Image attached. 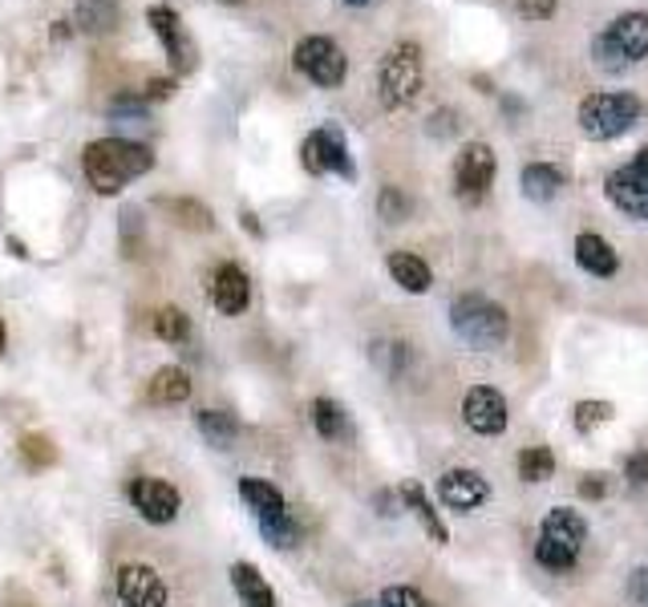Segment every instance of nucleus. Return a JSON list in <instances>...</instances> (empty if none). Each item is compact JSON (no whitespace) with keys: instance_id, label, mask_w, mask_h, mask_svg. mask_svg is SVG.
I'll return each instance as SVG.
<instances>
[{"instance_id":"obj_31","label":"nucleus","mask_w":648,"mask_h":607,"mask_svg":"<svg viewBox=\"0 0 648 607\" xmlns=\"http://www.w3.org/2000/svg\"><path fill=\"white\" fill-rule=\"evenodd\" d=\"M378 210L385 223H401V219H410V199H405L398 187H385L378 199Z\"/></svg>"},{"instance_id":"obj_40","label":"nucleus","mask_w":648,"mask_h":607,"mask_svg":"<svg viewBox=\"0 0 648 607\" xmlns=\"http://www.w3.org/2000/svg\"><path fill=\"white\" fill-rule=\"evenodd\" d=\"M175 90V82H151V97H166Z\"/></svg>"},{"instance_id":"obj_34","label":"nucleus","mask_w":648,"mask_h":607,"mask_svg":"<svg viewBox=\"0 0 648 607\" xmlns=\"http://www.w3.org/2000/svg\"><path fill=\"white\" fill-rule=\"evenodd\" d=\"M613 418V409L604 405V401H579L576 405V430H596V425H600V421H608Z\"/></svg>"},{"instance_id":"obj_14","label":"nucleus","mask_w":648,"mask_h":607,"mask_svg":"<svg viewBox=\"0 0 648 607\" xmlns=\"http://www.w3.org/2000/svg\"><path fill=\"white\" fill-rule=\"evenodd\" d=\"M119 599L122 607H166L163 575L146 563H130L119 572Z\"/></svg>"},{"instance_id":"obj_22","label":"nucleus","mask_w":648,"mask_h":607,"mask_svg":"<svg viewBox=\"0 0 648 607\" xmlns=\"http://www.w3.org/2000/svg\"><path fill=\"white\" fill-rule=\"evenodd\" d=\"M559 187H564V175L555 171V166L547 163H531L527 171H523V195H527L531 203H547L559 195Z\"/></svg>"},{"instance_id":"obj_25","label":"nucleus","mask_w":648,"mask_h":607,"mask_svg":"<svg viewBox=\"0 0 648 607\" xmlns=\"http://www.w3.org/2000/svg\"><path fill=\"white\" fill-rule=\"evenodd\" d=\"M312 425H317L320 438H329V442H341L349 438V418H344V409L329 398H317L312 401Z\"/></svg>"},{"instance_id":"obj_9","label":"nucleus","mask_w":648,"mask_h":607,"mask_svg":"<svg viewBox=\"0 0 648 607\" xmlns=\"http://www.w3.org/2000/svg\"><path fill=\"white\" fill-rule=\"evenodd\" d=\"M300 163H305L308 175H341L353 178V158H349V146H344V134L337 126H320L312 130L300 146Z\"/></svg>"},{"instance_id":"obj_13","label":"nucleus","mask_w":648,"mask_h":607,"mask_svg":"<svg viewBox=\"0 0 648 607\" xmlns=\"http://www.w3.org/2000/svg\"><path fill=\"white\" fill-rule=\"evenodd\" d=\"M462 421H466L474 433L495 438V433L507 430V401H503V393H498V389L474 385L471 393L462 398Z\"/></svg>"},{"instance_id":"obj_3","label":"nucleus","mask_w":648,"mask_h":607,"mask_svg":"<svg viewBox=\"0 0 648 607\" xmlns=\"http://www.w3.org/2000/svg\"><path fill=\"white\" fill-rule=\"evenodd\" d=\"M450 325H454V332L479 352H495L511 332L507 312H503L495 300L474 296V292L459 296V300L450 304Z\"/></svg>"},{"instance_id":"obj_18","label":"nucleus","mask_w":648,"mask_h":607,"mask_svg":"<svg viewBox=\"0 0 648 607\" xmlns=\"http://www.w3.org/2000/svg\"><path fill=\"white\" fill-rule=\"evenodd\" d=\"M576 264L588 276H600V280H608L616 271V251L608 239H600V235H579L576 239Z\"/></svg>"},{"instance_id":"obj_8","label":"nucleus","mask_w":648,"mask_h":607,"mask_svg":"<svg viewBox=\"0 0 648 607\" xmlns=\"http://www.w3.org/2000/svg\"><path fill=\"white\" fill-rule=\"evenodd\" d=\"M146 21H151L154 37L163 41V53H166V61H171V70L191 73L199 65V49H195L187 24H183V17H178L171 4H151V9H146Z\"/></svg>"},{"instance_id":"obj_6","label":"nucleus","mask_w":648,"mask_h":607,"mask_svg":"<svg viewBox=\"0 0 648 607\" xmlns=\"http://www.w3.org/2000/svg\"><path fill=\"white\" fill-rule=\"evenodd\" d=\"M422 90V58H418V45H398L389 49L385 65H381V102L389 110L398 105H410Z\"/></svg>"},{"instance_id":"obj_5","label":"nucleus","mask_w":648,"mask_h":607,"mask_svg":"<svg viewBox=\"0 0 648 607\" xmlns=\"http://www.w3.org/2000/svg\"><path fill=\"white\" fill-rule=\"evenodd\" d=\"M645 102L637 94H588L579 105V130L592 142H613L637 126Z\"/></svg>"},{"instance_id":"obj_27","label":"nucleus","mask_w":648,"mask_h":607,"mask_svg":"<svg viewBox=\"0 0 648 607\" xmlns=\"http://www.w3.org/2000/svg\"><path fill=\"white\" fill-rule=\"evenodd\" d=\"M78 21H82V29H90V33L114 29L119 4H114V0H82V4H78Z\"/></svg>"},{"instance_id":"obj_19","label":"nucleus","mask_w":648,"mask_h":607,"mask_svg":"<svg viewBox=\"0 0 648 607\" xmlns=\"http://www.w3.org/2000/svg\"><path fill=\"white\" fill-rule=\"evenodd\" d=\"M232 587H236V596L244 607H276L268 579H264L251 563H236V567H232Z\"/></svg>"},{"instance_id":"obj_33","label":"nucleus","mask_w":648,"mask_h":607,"mask_svg":"<svg viewBox=\"0 0 648 607\" xmlns=\"http://www.w3.org/2000/svg\"><path fill=\"white\" fill-rule=\"evenodd\" d=\"M259 535L268 538L271 547L288 551V547H296V535H300V531H296L292 514H288V518H280V523H264V526H259Z\"/></svg>"},{"instance_id":"obj_39","label":"nucleus","mask_w":648,"mask_h":607,"mask_svg":"<svg viewBox=\"0 0 648 607\" xmlns=\"http://www.w3.org/2000/svg\"><path fill=\"white\" fill-rule=\"evenodd\" d=\"M430 122H434V126H430L434 134H450V130H454V114H450V110H438Z\"/></svg>"},{"instance_id":"obj_11","label":"nucleus","mask_w":648,"mask_h":607,"mask_svg":"<svg viewBox=\"0 0 648 607\" xmlns=\"http://www.w3.org/2000/svg\"><path fill=\"white\" fill-rule=\"evenodd\" d=\"M495 183V154L486 142H471L462 146L459 163H454V195L462 203H479Z\"/></svg>"},{"instance_id":"obj_15","label":"nucleus","mask_w":648,"mask_h":607,"mask_svg":"<svg viewBox=\"0 0 648 607\" xmlns=\"http://www.w3.org/2000/svg\"><path fill=\"white\" fill-rule=\"evenodd\" d=\"M438 494H442V503L450 506V511H474L479 503H486V494H491V486H486L483 474H474V470H450V474H442V482H438Z\"/></svg>"},{"instance_id":"obj_2","label":"nucleus","mask_w":648,"mask_h":607,"mask_svg":"<svg viewBox=\"0 0 648 607\" xmlns=\"http://www.w3.org/2000/svg\"><path fill=\"white\" fill-rule=\"evenodd\" d=\"M648 58V12H625L592 41V61L608 73H625Z\"/></svg>"},{"instance_id":"obj_30","label":"nucleus","mask_w":648,"mask_h":607,"mask_svg":"<svg viewBox=\"0 0 648 607\" xmlns=\"http://www.w3.org/2000/svg\"><path fill=\"white\" fill-rule=\"evenodd\" d=\"M21 454L29 466H53V457H58V450H53V442L49 438H41V433H29V438H21Z\"/></svg>"},{"instance_id":"obj_21","label":"nucleus","mask_w":648,"mask_h":607,"mask_svg":"<svg viewBox=\"0 0 648 607\" xmlns=\"http://www.w3.org/2000/svg\"><path fill=\"white\" fill-rule=\"evenodd\" d=\"M191 398V377L178 369V364H166L158 369L151 381V401L154 405H178V401Z\"/></svg>"},{"instance_id":"obj_26","label":"nucleus","mask_w":648,"mask_h":607,"mask_svg":"<svg viewBox=\"0 0 648 607\" xmlns=\"http://www.w3.org/2000/svg\"><path fill=\"white\" fill-rule=\"evenodd\" d=\"M555 474V457L547 445H531L518 454V479L523 482H547Z\"/></svg>"},{"instance_id":"obj_36","label":"nucleus","mask_w":648,"mask_h":607,"mask_svg":"<svg viewBox=\"0 0 648 607\" xmlns=\"http://www.w3.org/2000/svg\"><path fill=\"white\" fill-rule=\"evenodd\" d=\"M625 479H628V486H632V491H648V450H640V454L628 457Z\"/></svg>"},{"instance_id":"obj_41","label":"nucleus","mask_w":648,"mask_h":607,"mask_svg":"<svg viewBox=\"0 0 648 607\" xmlns=\"http://www.w3.org/2000/svg\"><path fill=\"white\" fill-rule=\"evenodd\" d=\"M4 340H9V332H4V320H0V352H4Z\"/></svg>"},{"instance_id":"obj_44","label":"nucleus","mask_w":648,"mask_h":607,"mask_svg":"<svg viewBox=\"0 0 648 607\" xmlns=\"http://www.w3.org/2000/svg\"><path fill=\"white\" fill-rule=\"evenodd\" d=\"M344 4H369V0H344Z\"/></svg>"},{"instance_id":"obj_10","label":"nucleus","mask_w":648,"mask_h":607,"mask_svg":"<svg viewBox=\"0 0 648 607\" xmlns=\"http://www.w3.org/2000/svg\"><path fill=\"white\" fill-rule=\"evenodd\" d=\"M604 191H608V199L625 210V215L648 223V146L632 158V163L616 166Z\"/></svg>"},{"instance_id":"obj_23","label":"nucleus","mask_w":648,"mask_h":607,"mask_svg":"<svg viewBox=\"0 0 648 607\" xmlns=\"http://www.w3.org/2000/svg\"><path fill=\"white\" fill-rule=\"evenodd\" d=\"M401 498H405V506H410L413 514H418V523L425 526V535L434 538V543H446V526H442V518H438V511L430 506V498H425V491L418 486V482H410V486H401Z\"/></svg>"},{"instance_id":"obj_42","label":"nucleus","mask_w":648,"mask_h":607,"mask_svg":"<svg viewBox=\"0 0 648 607\" xmlns=\"http://www.w3.org/2000/svg\"><path fill=\"white\" fill-rule=\"evenodd\" d=\"M353 607H381V604H369V599H361V604H353Z\"/></svg>"},{"instance_id":"obj_28","label":"nucleus","mask_w":648,"mask_h":607,"mask_svg":"<svg viewBox=\"0 0 648 607\" xmlns=\"http://www.w3.org/2000/svg\"><path fill=\"white\" fill-rule=\"evenodd\" d=\"M154 337L166 340V344H183L191 337V320L183 308H163L154 316Z\"/></svg>"},{"instance_id":"obj_4","label":"nucleus","mask_w":648,"mask_h":607,"mask_svg":"<svg viewBox=\"0 0 648 607\" xmlns=\"http://www.w3.org/2000/svg\"><path fill=\"white\" fill-rule=\"evenodd\" d=\"M584 538H588V526L579 518L576 511H567V506H555L547 518H543V531H539V543H535V559L539 567L547 572H572L579 559V551H584Z\"/></svg>"},{"instance_id":"obj_35","label":"nucleus","mask_w":648,"mask_h":607,"mask_svg":"<svg viewBox=\"0 0 648 607\" xmlns=\"http://www.w3.org/2000/svg\"><path fill=\"white\" fill-rule=\"evenodd\" d=\"M381 607H430V604L422 599V591H418V587H385Z\"/></svg>"},{"instance_id":"obj_7","label":"nucleus","mask_w":648,"mask_h":607,"mask_svg":"<svg viewBox=\"0 0 648 607\" xmlns=\"http://www.w3.org/2000/svg\"><path fill=\"white\" fill-rule=\"evenodd\" d=\"M292 61H296V70L305 73L308 82L325 85V90L341 85L344 73H349V61H344L341 45H337V41H329V37H305V41L296 45Z\"/></svg>"},{"instance_id":"obj_29","label":"nucleus","mask_w":648,"mask_h":607,"mask_svg":"<svg viewBox=\"0 0 648 607\" xmlns=\"http://www.w3.org/2000/svg\"><path fill=\"white\" fill-rule=\"evenodd\" d=\"M405 357H410V349H405V344H393V340H381V344H373V364H378L385 377H401V364H405Z\"/></svg>"},{"instance_id":"obj_43","label":"nucleus","mask_w":648,"mask_h":607,"mask_svg":"<svg viewBox=\"0 0 648 607\" xmlns=\"http://www.w3.org/2000/svg\"><path fill=\"white\" fill-rule=\"evenodd\" d=\"M640 599H645V604H648V579H645V591H640Z\"/></svg>"},{"instance_id":"obj_12","label":"nucleus","mask_w":648,"mask_h":607,"mask_svg":"<svg viewBox=\"0 0 648 607\" xmlns=\"http://www.w3.org/2000/svg\"><path fill=\"white\" fill-rule=\"evenodd\" d=\"M126 494H130V503H134V511H138L151 526L175 523L178 506H183L178 491L171 486V482H163V479H134Z\"/></svg>"},{"instance_id":"obj_17","label":"nucleus","mask_w":648,"mask_h":607,"mask_svg":"<svg viewBox=\"0 0 648 607\" xmlns=\"http://www.w3.org/2000/svg\"><path fill=\"white\" fill-rule=\"evenodd\" d=\"M239 498H244V506H248L251 514H256V523H280V518H288V506H284V494L271 486V482L264 479H244L239 482Z\"/></svg>"},{"instance_id":"obj_38","label":"nucleus","mask_w":648,"mask_h":607,"mask_svg":"<svg viewBox=\"0 0 648 607\" xmlns=\"http://www.w3.org/2000/svg\"><path fill=\"white\" fill-rule=\"evenodd\" d=\"M579 494H584V498H604V494H608V482H604L600 474H588V479L579 482Z\"/></svg>"},{"instance_id":"obj_32","label":"nucleus","mask_w":648,"mask_h":607,"mask_svg":"<svg viewBox=\"0 0 648 607\" xmlns=\"http://www.w3.org/2000/svg\"><path fill=\"white\" fill-rule=\"evenodd\" d=\"M166 207L175 210V215H183L178 223H187V227H195V232H207V227H212V210L203 207V203L175 199V203H166Z\"/></svg>"},{"instance_id":"obj_20","label":"nucleus","mask_w":648,"mask_h":607,"mask_svg":"<svg viewBox=\"0 0 648 607\" xmlns=\"http://www.w3.org/2000/svg\"><path fill=\"white\" fill-rule=\"evenodd\" d=\"M389 276L413 296H422L425 288L434 284V276H430V268H425V259L410 256V251H393V256H389Z\"/></svg>"},{"instance_id":"obj_37","label":"nucleus","mask_w":648,"mask_h":607,"mask_svg":"<svg viewBox=\"0 0 648 607\" xmlns=\"http://www.w3.org/2000/svg\"><path fill=\"white\" fill-rule=\"evenodd\" d=\"M518 12H523L527 21H547L555 12V0H518Z\"/></svg>"},{"instance_id":"obj_1","label":"nucleus","mask_w":648,"mask_h":607,"mask_svg":"<svg viewBox=\"0 0 648 607\" xmlns=\"http://www.w3.org/2000/svg\"><path fill=\"white\" fill-rule=\"evenodd\" d=\"M151 166H154L151 146L130 142V138H97V142H90L82 154V171L97 195H119L126 183L146 175Z\"/></svg>"},{"instance_id":"obj_24","label":"nucleus","mask_w":648,"mask_h":607,"mask_svg":"<svg viewBox=\"0 0 648 607\" xmlns=\"http://www.w3.org/2000/svg\"><path fill=\"white\" fill-rule=\"evenodd\" d=\"M195 425H199V433L215 445V450H227V445L236 442V433H239L236 418H232V413H224V409H203L199 418H195Z\"/></svg>"},{"instance_id":"obj_16","label":"nucleus","mask_w":648,"mask_h":607,"mask_svg":"<svg viewBox=\"0 0 648 607\" xmlns=\"http://www.w3.org/2000/svg\"><path fill=\"white\" fill-rule=\"evenodd\" d=\"M212 300L215 308L224 316H239L244 308H248L251 300V280H248V271L236 268V264H224V268L215 271V280H212Z\"/></svg>"}]
</instances>
